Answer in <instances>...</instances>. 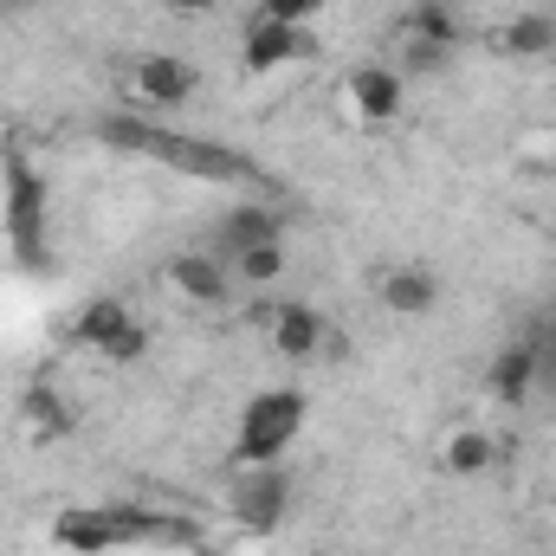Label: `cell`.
<instances>
[{"label":"cell","mask_w":556,"mask_h":556,"mask_svg":"<svg viewBox=\"0 0 556 556\" xmlns=\"http://www.w3.org/2000/svg\"><path fill=\"white\" fill-rule=\"evenodd\" d=\"M52 544L72 556H104L117 551V525H111V505H65L52 518Z\"/></svg>","instance_id":"15"},{"label":"cell","mask_w":556,"mask_h":556,"mask_svg":"<svg viewBox=\"0 0 556 556\" xmlns=\"http://www.w3.org/2000/svg\"><path fill=\"white\" fill-rule=\"evenodd\" d=\"M273 240H285V214H278L273 201H240V207H227L214 220V253L220 260H233L247 247H273Z\"/></svg>","instance_id":"10"},{"label":"cell","mask_w":556,"mask_h":556,"mask_svg":"<svg viewBox=\"0 0 556 556\" xmlns=\"http://www.w3.org/2000/svg\"><path fill=\"white\" fill-rule=\"evenodd\" d=\"M343 111L363 124V130H382L402 117V72L382 65V59H363L343 72Z\"/></svg>","instance_id":"5"},{"label":"cell","mask_w":556,"mask_h":556,"mask_svg":"<svg viewBox=\"0 0 556 556\" xmlns=\"http://www.w3.org/2000/svg\"><path fill=\"white\" fill-rule=\"evenodd\" d=\"M311 52H317V39H311L304 26L253 20V26H247V39H240V72H247V78H273V72L298 65V59H311Z\"/></svg>","instance_id":"9"},{"label":"cell","mask_w":556,"mask_h":556,"mask_svg":"<svg viewBox=\"0 0 556 556\" xmlns=\"http://www.w3.org/2000/svg\"><path fill=\"white\" fill-rule=\"evenodd\" d=\"M376 304L389 317H427L440 304V273L433 266H389V273H376Z\"/></svg>","instance_id":"14"},{"label":"cell","mask_w":556,"mask_h":556,"mask_svg":"<svg viewBox=\"0 0 556 556\" xmlns=\"http://www.w3.org/2000/svg\"><path fill=\"white\" fill-rule=\"evenodd\" d=\"M531 350H538V389H556V324L531 337Z\"/></svg>","instance_id":"22"},{"label":"cell","mask_w":556,"mask_h":556,"mask_svg":"<svg viewBox=\"0 0 556 556\" xmlns=\"http://www.w3.org/2000/svg\"><path fill=\"white\" fill-rule=\"evenodd\" d=\"M20 420L33 427V440H39V446H52V440H65V433L78 427V420H72V408H65V402H59V395H52L46 382H33V389L20 395Z\"/></svg>","instance_id":"17"},{"label":"cell","mask_w":556,"mask_h":556,"mask_svg":"<svg viewBox=\"0 0 556 556\" xmlns=\"http://www.w3.org/2000/svg\"><path fill=\"white\" fill-rule=\"evenodd\" d=\"M227 266H233V278H240V285H260V291H266V285H278V278H285V266H291V260H285V240H273V247H247V253H233Z\"/></svg>","instance_id":"19"},{"label":"cell","mask_w":556,"mask_h":556,"mask_svg":"<svg viewBox=\"0 0 556 556\" xmlns=\"http://www.w3.org/2000/svg\"><path fill=\"white\" fill-rule=\"evenodd\" d=\"M285 505H291V479L278 466H240V479L227 485V511L240 531H278Z\"/></svg>","instance_id":"6"},{"label":"cell","mask_w":556,"mask_h":556,"mask_svg":"<svg viewBox=\"0 0 556 556\" xmlns=\"http://www.w3.org/2000/svg\"><path fill=\"white\" fill-rule=\"evenodd\" d=\"M162 7H175V13H214V7H227V0H162Z\"/></svg>","instance_id":"23"},{"label":"cell","mask_w":556,"mask_h":556,"mask_svg":"<svg viewBox=\"0 0 556 556\" xmlns=\"http://www.w3.org/2000/svg\"><path fill=\"white\" fill-rule=\"evenodd\" d=\"M485 395H492L498 408H525V402L538 395V350H531V337L498 343V356L485 363Z\"/></svg>","instance_id":"11"},{"label":"cell","mask_w":556,"mask_h":556,"mask_svg":"<svg viewBox=\"0 0 556 556\" xmlns=\"http://www.w3.org/2000/svg\"><path fill=\"white\" fill-rule=\"evenodd\" d=\"M446 65H453V46H433V39H408V33H402V59H395L402 78H433V72H446Z\"/></svg>","instance_id":"20"},{"label":"cell","mask_w":556,"mask_h":556,"mask_svg":"<svg viewBox=\"0 0 556 556\" xmlns=\"http://www.w3.org/2000/svg\"><path fill=\"white\" fill-rule=\"evenodd\" d=\"M330 0H266L260 7V20H285V26H311L317 13H324Z\"/></svg>","instance_id":"21"},{"label":"cell","mask_w":556,"mask_h":556,"mask_svg":"<svg viewBox=\"0 0 556 556\" xmlns=\"http://www.w3.org/2000/svg\"><path fill=\"white\" fill-rule=\"evenodd\" d=\"M440 472L446 479H485L492 466H498V433L492 427H479V420H459V427H446L440 433Z\"/></svg>","instance_id":"13"},{"label":"cell","mask_w":556,"mask_h":556,"mask_svg":"<svg viewBox=\"0 0 556 556\" xmlns=\"http://www.w3.org/2000/svg\"><path fill=\"white\" fill-rule=\"evenodd\" d=\"M525 155H538V162H556V137H531V142H525Z\"/></svg>","instance_id":"24"},{"label":"cell","mask_w":556,"mask_h":556,"mask_svg":"<svg viewBox=\"0 0 556 556\" xmlns=\"http://www.w3.org/2000/svg\"><path fill=\"white\" fill-rule=\"evenodd\" d=\"M33 7H39V0H0V13H7V20H13V13H33Z\"/></svg>","instance_id":"25"},{"label":"cell","mask_w":556,"mask_h":556,"mask_svg":"<svg viewBox=\"0 0 556 556\" xmlns=\"http://www.w3.org/2000/svg\"><path fill=\"white\" fill-rule=\"evenodd\" d=\"M446 7H453V0H446Z\"/></svg>","instance_id":"26"},{"label":"cell","mask_w":556,"mask_h":556,"mask_svg":"<svg viewBox=\"0 0 556 556\" xmlns=\"http://www.w3.org/2000/svg\"><path fill=\"white\" fill-rule=\"evenodd\" d=\"M0 227H7V253L20 273H46L52 247H46V175L33 168V155L20 142L0 149Z\"/></svg>","instance_id":"2"},{"label":"cell","mask_w":556,"mask_h":556,"mask_svg":"<svg viewBox=\"0 0 556 556\" xmlns=\"http://www.w3.org/2000/svg\"><path fill=\"white\" fill-rule=\"evenodd\" d=\"M162 278H168V291H175L181 304H194V311H227L233 291H240V278H233V266H227L220 253H175V260L162 266Z\"/></svg>","instance_id":"7"},{"label":"cell","mask_w":556,"mask_h":556,"mask_svg":"<svg viewBox=\"0 0 556 556\" xmlns=\"http://www.w3.org/2000/svg\"><path fill=\"white\" fill-rule=\"evenodd\" d=\"M304 389H266L240 408V427H233V466H278L285 446L304 433Z\"/></svg>","instance_id":"3"},{"label":"cell","mask_w":556,"mask_h":556,"mask_svg":"<svg viewBox=\"0 0 556 556\" xmlns=\"http://www.w3.org/2000/svg\"><path fill=\"white\" fill-rule=\"evenodd\" d=\"M91 137L104 149H124V155H142V162H162L188 181H247V188H266V168L227 142H207V137H188L175 124H155V117H137V111H111L91 124Z\"/></svg>","instance_id":"1"},{"label":"cell","mask_w":556,"mask_h":556,"mask_svg":"<svg viewBox=\"0 0 556 556\" xmlns=\"http://www.w3.org/2000/svg\"><path fill=\"white\" fill-rule=\"evenodd\" d=\"M485 46H492L498 59H551L556 52V13H544V7L511 13V20H498V26L485 33Z\"/></svg>","instance_id":"16"},{"label":"cell","mask_w":556,"mask_h":556,"mask_svg":"<svg viewBox=\"0 0 556 556\" xmlns=\"http://www.w3.org/2000/svg\"><path fill=\"white\" fill-rule=\"evenodd\" d=\"M72 343H78V350H98V356H111V363H137L142 350H149V330L137 324V311H130L124 298H91V304L72 317Z\"/></svg>","instance_id":"4"},{"label":"cell","mask_w":556,"mask_h":556,"mask_svg":"<svg viewBox=\"0 0 556 556\" xmlns=\"http://www.w3.org/2000/svg\"><path fill=\"white\" fill-rule=\"evenodd\" d=\"M324 317L304 304V298H278L273 317H266V337H273V350L285 363H317V350H324Z\"/></svg>","instance_id":"12"},{"label":"cell","mask_w":556,"mask_h":556,"mask_svg":"<svg viewBox=\"0 0 556 556\" xmlns=\"http://www.w3.org/2000/svg\"><path fill=\"white\" fill-rule=\"evenodd\" d=\"M130 91H137L142 104H155V111H181L201 91V65L181 59V52H142L137 65H130Z\"/></svg>","instance_id":"8"},{"label":"cell","mask_w":556,"mask_h":556,"mask_svg":"<svg viewBox=\"0 0 556 556\" xmlns=\"http://www.w3.org/2000/svg\"><path fill=\"white\" fill-rule=\"evenodd\" d=\"M402 33H408V39H433V46H453V52H459V39H466L459 13H453L446 0H415V7L402 13Z\"/></svg>","instance_id":"18"}]
</instances>
